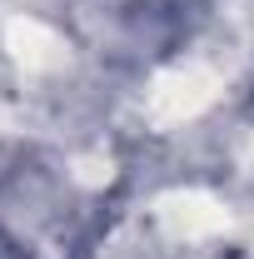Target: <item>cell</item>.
Wrapping results in <instances>:
<instances>
[{
  "mask_svg": "<svg viewBox=\"0 0 254 259\" xmlns=\"http://www.w3.org/2000/svg\"><path fill=\"white\" fill-rule=\"evenodd\" d=\"M155 220L175 239H209V234L229 229V209L204 190H175L155 199Z\"/></svg>",
  "mask_w": 254,
  "mask_h": 259,
  "instance_id": "2",
  "label": "cell"
},
{
  "mask_svg": "<svg viewBox=\"0 0 254 259\" xmlns=\"http://www.w3.org/2000/svg\"><path fill=\"white\" fill-rule=\"evenodd\" d=\"M220 95V70H209L204 60H185V65H170L159 70L145 90V115L155 120L159 130L170 125H185L194 120L199 110H209Z\"/></svg>",
  "mask_w": 254,
  "mask_h": 259,
  "instance_id": "1",
  "label": "cell"
},
{
  "mask_svg": "<svg viewBox=\"0 0 254 259\" xmlns=\"http://www.w3.org/2000/svg\"><path fill=\"white\" fill-rule=\"evenodd\" d=\"M5 50L25 65V70H60L70 60V45L50 25L30 20V15H10L5 20Z\"/></svg>",
  "mask_w": 254,
  "mask_h": 259,
  "instance_id": "3",
  "label": "cell"
}]
</instances>
